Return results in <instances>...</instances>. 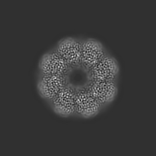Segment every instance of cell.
I'll list each match as a JSON object with an SVG mask.
<instances>
[{"label":"cell","mask_w":156,"mask_h":156,"mask_svg":"<svg viewBox=\"0 0 156 156\" xmlns=\"http://www.w3.org/2000/svg\"><path fill=\"white\" fill-rule=\"evenodd\" d=\"M76 96L72 90L63 88L54 98V109L56 112L62 115H69L76 109Z\"/></svg>","instance_id":"6da1fadb"},{"label":"cell","mask_w":156,"mask_h":156,"mask_svg":"<svg viewBox=\"0 0 156 156\" xmlns=\"http://www.w3.org/2000/svg\"><path fill=\"white\" fill-rule=\"evenodd\" d=\"M89 93L98 103H109L115 97L117 87L112 81H95Z\"/></svg>","instance_id":"7a4b0ae2"},{"label":"cell","mask_w":156,"mask_h":156,"mask_svg":"<svg viewBox=\"0 0 156 156\" xmlns=\"http://www.w3.org/2000/svg\"><path fill=\"white\" fill-rule=\"evenodd\" d=\"M67 64L59 54L48 53L42 57L39 66L46 75H60L67 69Z\"/></svg>","instance_id":"3957f363"},{"label":"cell","mask_w":156,"mask_h":156,"mask_svg":"<svg viewBox=\"0 0 156 156\" xmlns=\"http://www.w3.org/2000/svg\"><path fill=\"white\" fill-rule=\"evenodd\" d=\"M64 80L60 75H46L39 81L37 87L44 98H55L64 87Z\"/></svg>","instance_id":"277c9868"},{"label":"cell","mask_w":156,"mask_h":156,"mask_svg":"<svg viewBox=\"0 0 156 156\" xmlns=\"http://www.w3.org/2000/svg\"><path fill=\"white\" fill-rule=\"evenodd\" d=\"M118 71L119 67L115 60L105 57L94 66L93 76L95 81H112Z\"/></svg>","instance_id":"5b68a950"},{"label":"cell","mask_w":156,"mask_h":156,"mask_svg":"<svg viewBox=\"0 0 156 156\" xmlns=\"http://www.w3.org/2000/svg\"><path fill=\"white\" fill-rule=\"evenodd\" d=\"M76 109L84 117H90L96 115L99 109V103L89 92H80L75 98Z\"/></svg>","instance_id":"8992f818"},{"label":"cell","mask_w":156,"mask_h":156,"mask_svg":"<svg viewBox=\"0 0 156 156\" xmlns=\"http://www.w3.org/2000/svg\"><path fill=\"white\" fill-rule=\"evenodd\" d=\"M58 51L66 62L70 64H76L81 58V47L79 43L71 38L61 41L59 44Z\"/></svg>","instance_id":"52a82bcc"},{"label":"cell","mask_w":156,"mask_h":156,"mask_svg":"<svg viewBox=\"0 0 156 156\" xmlns=\"http://www.w3.org/2000/svg\"><path fill=\"white\" fill-rule=\"evenodd\" d=\"M103 47L95 40L86 41L82 48V58L87 66H95L103 58Z\"/></svg>","instance_id":"ba28073f"}]
</instances>
